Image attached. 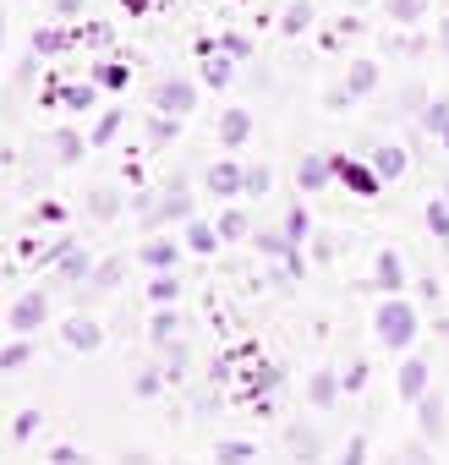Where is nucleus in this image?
<instances>
[{
  "mask_svg": "<svg viewBox=\"0 0 449 465\" xmlns=\"http://www.w3.org/2000/svg\"><path fill=\"white\" fill-rule=\"evenodd\" d=\"M373 334H378L384 351H411V340H416V307H411L405 296L378 302V312H373Z\"/></svg>",
  "mask_w": 449,
  "mask_h": 465,
  "instance_id": "1",
  "label": "nucleus"
},
{
  "mask_svg": "<svg viewBox=\"0 0 449 465\" xmlns=\"http://www.w3.org/2000/svg\"><path fill=\"white\" fill-rule=\"evenodd\" d=\"M148 104H154V115L186 121V115L197 110V77H159L154 94H148Z\"/></svg>",
  "mask_w": 449,
  "mask_h": 465,
  "instance_id": "2",
  "label": "nucleus"
},
{
  "mask_svg": "<svg viewBox=\"0 0 449 465\" xmlns=\"http://www.w3.org/2000/svg\"><path fill=\"white\" fill-rule=\"evenodd\" d=\"M203 186H208V197H224V203H242L247 197V164L242 159H214L208 170H203Z\"/></svg>",
  "mask_w": 449,
  "mask_h": 465,
  "instance_id": "3",
  "label": "nucleus"
},
{
  "mask_svg": "<svg viewBox=\"0 0 449 465\" xmlns=\"http://www.w3.org/2000/svg\"><path fill=\"white\" fill-rule=\"evenodd\" d=\"M45 318H50V296L34 285V291H23V296L12 302V312H6V329H12L17 340H34V334L45 329Z\"/></svg>",
  "mask_w": 449,
  "mask_h": 465,
  "instance_id": "4",
  "label": "nucleus"
},
{
  "mask_svg": "<svg viewBox=\"0 0 449 465\" xmlns=\"http://www.w3.org/2000/svg\"><path fill=\"white\" fill-rule=\"evenodd\" d=\"M334 181H340V186H351L356 197H378V192H384L378 170H373L367 159H351V153H334Z\"/></svg>",
  "mask_w": 449,
  "mask_h": 465,
  "instance_id": "5",
  "label": "nucleus"
},
{
  "mask_svg": "<svg viewBox=\"0 0 449 465\" xmlns=\"http://www.w3.org/2000/svg\"><path fill=\"white\" fill-rule=\"evenodd\" d=\"M367 285H373L384 302L400 296V291H405V258H400L394 247H378V252H373V280H367Z\"/></svg>",
  "mask_w": 449,
  "mask_h": 465,
  "instance_id": "6",
  "label": "nucleus"
},
{
  "mask_svg": "<svg viewBox=\"0 0 449 465\" xmlns=\"http://www.w3.org/2000/svg\"><path fill=\"white\" fill-rule=\"evenodd\" d=\"M181 242L175 236H148L143 247H137V263L148 269V274H175V263H181Z\"/></svg>",
  "mask_w": 449,
  "mask_h": 465,
  "instance_id": "7",
  "label": "nucleus"
},
{
  "mask_svg": "<svg viewBox=\"0 0 449 465\" xmlns=\"http://www.w3.org/2000/svg\"><path fill=\"white\" fill-rule=\"evenodd\" d=\"M253 132H258V121H253L247 104H224V110H219V143H224V148H247Z\"/></svg>",
  "mask_w": 449,
  "mask_h": 465,
  "instance_id": "8",
  "label": "nucleus"
},
{
  "mask_svg": "<svg viewBox=\"0 0 449 465\" xmlns=\"http://www.w3.org/2000/svg\"><path fill=\"white\" fill-rule=\"evenodd\" d=\"M192 219H197L192 192H186V186H170V192H165V203L148 213V230H159V224H192Z\"/></svg>",
  "mask_w": 449,
  "mask_h": 465,
  "instance_id": "9",
  "label": "nucleus"
},
{
  "mask_svg": "<svg viewBox=\"0 0 449 465\" xmlns=\"http://www.w3.org/2000/svg\"><path fill=\"white\" fill-rule=\"evenodd\" d=\"M61 340H66L72 351H83V356H94V351L105 345V323H99L94 312H72V318H66V329H61Z\"/></svg>",
  "mask_w": 449,
  "mask_h": 465,
  "instance_id": "10",
  "label": "nucleus"
},
{
  "mask_svg": "<svg viewBox=\"0 0 449 465\" xmlns=\"http://www.w3.org/2000/svg\"><path fill=\"white\" fill-rule=\"evenodd\" d=\"M427 389H433V367H427L422 356H405V361H400V372H394V394H400L405 405H416Z\"/></svg>",
  "mask_w": 449,
  "mask_h": 465,
  "instance_id": "11",
  "label": "nucleus"
},
{
  "mask_svg": "<svg viewBox=\"0 0 449 465\" xmlns=\"http://www.w3.org/2000/svg\"><path fill=\"white\" fill-rule=\"evenodd\" d=\"M285 449H291L296 465H318V460H324V432H318L313 421H291V427H285Z\"/></svg>",
  "mask_w": 449,
  "mask_h": 465,
  "instance_id": "12",
  "label": "nucleus"
},
{
  "mask_svg": "<svg viewBox=\"0 0 449 465\" xmlns=\"http://www.w3.org/2000/svg\"><path fill=\"white\" fill-rule=\"evenodd\" d=\"M367 164H373V170H378V181L389 186V181H400V175L411 170V153H405L400 143H373V148H367Z\"/></svg>",
  "mask_w": 449,
  "mask_h": 465,
  "instance_id": "13",
  "label": "nucleus"
},
{
  "mask_svg": "<svg viewBox=\"0 0 449 465\" xmlns=\"http://www.w3.org/2000/svg\"><path fill=\"white\" fill-rule=\"evenodd\" d=\"M296 186H302V192L334 186V153H302V159H296Z\"/></svg>",
  "mask_w": 449,
  "mask_h": 465,
  "instance_id": "14",
  "label": "nucleus"
},
{
  "mask_svg": "<svg viewBox=\"0 0 449 465\" xmlns=\"http://www.w3.org/2000/svg\"><path fill=\"white\" fill-rule=\"evenodd\" d=\"M340 394H345V383H340V372H307V405L313 411H334L340 405Z\"/></svg>",
  "mask_w": 449,
  "mask_h": 465,
  "instance_id": "15",
  "label": "nucleus"
},
{
  "mask_svg": "<svg viewBox=\"0 0 449 465\" xmlns=\"http://www.w3.org/2000/svg\"><path fill=\"white\" fill-rule=\"evenodd\" d=\"M181 247L186 252H197V258H208V252H219L224 242H219V230H214V219H192V224H181Z\"/></svg>",
  "mask_w": 449,
  "mask_h": 465,
  "instance_id": "16",
  "label": "nucleus"
},
{
  "mask_svg": "<svg viewBox=\"0 0 449 465\" xmlns=\"http://www.w3.org/2000/svg\"><path fill=\"white\" fill-rule=\"evenodd\" d=\"M378 83H384V66H378L373 55H362V61L345 66V94H351V99H367Z\"/></svg>",
  "mask_w": 449,
  "mask_h": 465,
  "instance_id": "17",
  "label": "nucleus"
},
{
  "mask_svg": "<svg viewBox=\"0 0 449 465\" xmlns=\"http://www.w3.org/2000/svg\"><path fill=\"white\" fill-rule=\"evenodd\" d=\"M416 438H422V443L444 438V394H433V389L416 400Z\"/></svg>",
  "mask_w": 449,
  "mask_h": 465,
  "instance_id": "18",
  "label": "nucleus"
},
{
  "mask_svg": "<svg viewBox=\"0 0 449 465\" xmlns=\"http://www.w3.org/2000/svg\"><path fill=\"white\" fill-rule=\"evenodd\" d=\"M94 269H99V263L88 258V247H83V242H72V247H66V258L55 263V274H61L66 285H83V280H94Z\"/></svg>",
  "mask_w": 449,
  "mask_h": 465,
  "instance_id": "19",
  "label": "nucleus"
},
{
  "mask_svg": "<svg viewBox=\"0 0 449 465\" xmlns=\"http://www.w3.org/2000/svg\"><path fill=\"white\" fill-rule=\"evenodd\" d=\"M181 329H186V318H181L175 307H159L154 323H148V340H154L159 351H170V345H181Z\"/></svg>",
  "mask_w": 449,
  "mask_h": 465,
  "instance_id": "20",
  "label": "nucleus"
},
{
  "mask_svg": "<svg viewBox=\"0 0 449 465\" xmlns=\"http://www.w3.org/2000/svg\"><path fill=\"white\" fill-rule=\"evenodd\" d=\"M28 45H34V55H61V50H72L77 39H72V28H61V23H39Z\"/></svg>",
  "mask_w": 449,
  "mask_h": 465,
  "instance_id": "21",
  "label": "nucleus"
},
{
  "mask_svg": "<svg viewBox=\"0 0 449 465\" xmlns=\"http://www.w3.org/2000/svg\"><path fill=\"white\" fill-rule=\"evenodd\" d=\"M88 83L105 88V94H121V88L132 83V66H126V61H94V66H88Z\"/></svg>",
  "mask_w": 449,
  "mask_h": 465,
  "instance_id": "22",
  "label": "nucleus"
},
{
  "mask_svg": "<svg viewBox=\"0 0 449 465\" xmlns=\"http://www.w3.org/2000/svg\"><path fill=\"white\" fill-rule=\"evenodd\" d=\"M214 230H219V242H242L247 230H253V219H247V208H242V203H224V208H219V219H214Z\"/></svg>",
  "mask_w": 449,
  "mask_h": 465,
  "instance_id": "23",
  "label": "nucleus"
},
{
  "mask_svg": "<svg viewBox=\"0 0 449 465\" xmlns=\"http://www.w3.org/2000/svg\"><path fill=\"white\" fill-rule=\"evenodd\" d=\"M50 148H55V159H61V164H77L94 143H88L83 132H72V126H55V132H50Z\"/></svg>",
  "mask_w": 449,
  "mask_h": 465,
  "instance_id": "24",
  "label": "nucleus"
},
{
  "mask_svg": "<svg viewBox=\"0 0 449 465\" xmlns=\"http://www.w3.org/2000/svg\"><path fill=\"white\" fill-rule=\"evenodd\" d=\"M253 460H258L253 438H219L214 443V465H253Z\"/></svg>",
  "mask_w": 449,
  "mask_h": 465,
  "instance_id": "25",
  "label": "nucleus"
},
{
  "mask_svg": "<svg viewBox=\"0 0 449 465\" xmlns=\"http://www.w3.org/2000/svg\"><path fill=\"white\" fill-rule=\"evenodd\" d=\"M121 274H126V258H105V263L94 269L88 291H77V302H88V296H99V291H115V285H121Z\"/></svg>",
  "mask_w": 449,
  "mask_h": 465,
  "instance_id": "26",
  "label": "nucleus"
},
{
  "mask_svg": "<svg viewBox=\"0 0 449 465\" xmlns=\"http://www.w3.org/2000/svg\"><path fill=\"white\" fill-rule=\"evenodd\" d=\"M313 23H318L313 0H291V6H285V17H280V34H285V39H302V34H307Z\"/></svg>",
  "mask_w": 449,
  "mask_h": 465,
  "instance_id": "27",
  "label": "nucleus"
},
{
  "mask_svg": "<svg viewBox=\"0 0 449 465\" xmlns=\"http://www.w3.org/2000/svg\"><path fill=\"white\" fill-rule=\"evenodd\" d=\"M384 6H389V23L394 28H416V23H427L433 0H384Z\"/></svg>",
  "mask_w": 449,
  "mask_h": 465,
  "instance_id": "28",
  "label": "nucleus"
},
{
  "mask_svg": "<svg viewBox=\"0 0 449 465\" xmlns=\"http://www.w3.org/2000/svg\"><path fill=\"white\" fill-rule=\"evenodd\" d=\"M258 252H264V258H280V263L302 258V247H291V236H285V230H258Z\"/></svg>",
  "mask_w": 449,
  "mask_h": 465,
  "instance_id": "29",
  "label": "nucleus"
},
{
  "mask_svg": "<svg viewBox=\"0 0 449 465\" xmlns=\"http://www.w3.org/2000/svg\"><path fill=\"white\" fill-rule=\"evenodd\" d=\"M203 83H208L214 94L231 88V83H236V61H231V55H208V61H203Z\"/></svg>",
  "mask_w": 449,
  "mask_h": 465,
  "instance_id": "30",
  "label": "nucleus"
},
{
  "mask_svg": "<svg viewBox=\"0 0 449 465\" xmlns=\"http://www.w3.org/2000/svg\"><path fill=\"white\" fill-rule=\"evenodd\" d=\"M416 121H422V132H427V137H444V132H449V94L427 99V110H422Z\"/></svg>",
  "mask_w": 449,
  "mask_h": 465,
  "instance_id": "31",
  "label": "nucleus"
},
{
  "mask_svg": "<svg viewBox=\"0 0 449 465\" xmlns=\"http://www.w3.org/2000/svg\"><path fill=\"white\" fill-rule=\"evenodd\" d=\"M148 302H154V312H159V307H175V302H181V280H175V274H154V280H148Z\"/></svg>",
  "mask_w": 449,
  "mask_h": 465,
  "instance_id": "32",
  "label": "nucleus"
},
{
  "mask_svg": "<svg viewBox=\"0 0 449 465\" xmlns=\"http://www.w3.org/2000/svg\"><path fill=\"white\" fill-rule=\"evenodd\" d=\"M422 224L433 230V236H438L444 247H449V203H444V197H427V208H422Z\"/></svg>",
  "mask_w": 449,
  "mask_h": 465,
  "instance_id": "33",
  "label": "nucleus"
},
{
  "mask_svg": "<svg viewBox=\"0 0 449 465\" xmlns=\"http://www.w3.org/2000/svg\"><path fill=\"white\" fill-rule=\"evenodd\" d=\"M175 137H181V121H175V115H154V110H148V143H154V148H170Z\"/></svg>",
  "mask_w": 449,
  "mask_h": 465,
  "instance_id": "34",
  "label": "nucleus"
},
{
  "mask_svg": "<svg viewBox=\"0 0 449 465\" xmlns=\"http://www.w3.org/2000/svg\"><path fill=\"white\" fill-rule=\"evenodd\" d=\"M88 213H94V219H115V213H121V192H115V186H94V192H88Z\"/></svg>",
  "mask_w": 449,
  "mask_h": 465,
  "instance_id": "35",
  "label": "nucleus"
},
{
  "mask_svg": "<svg viewBox=\"0 0 449 465\" xmlns=\"http://www.w3.org/2000/svg\"><path fill=\"white\" fill-rule=\"evenodd\" d=\"M165 383H170L165 367H137V372H132V394H137V400H154Z\"/></svg>",
  "mask_w": 449,
  "mask_h": 465,
  "instance_id": "36",
  "label": "nucleus"
},
{
  "mask_svg": "<svg viewBox=\"0 0 449 465\" xmlns=\"http://www.w3.org/2000/svg\"><path fill=\"white\" fill-rule=\"evenodd\" d=\"M61 104H66V110H94V104H99V88H94V83H66V88H61Z\"/></svg>",
  "mask_w": 449,
  "mask_h": 465,
  "instance_id": "37",
  "label": "nucleus"
},
{
  "mask_svg": "<svg viewBox=\"0 0 449 465\" xmlns=\"http://www.w3.org/2000/svg\"><path fill=\"white\" fill-rule=\"evenodd\" d=\"M280 383H285V372H280L274 361H258V367H253V394H258V400H269Z\"/></svg>",
  "mask_w": 449,
  "mask_h": 465,
  "instance_id": "38",
  "label": "nucleus"
},
{
  "mask_svg": "<svg viewBox=\"0 0 449 465\" xmlns=\"http://www.w3.org/2000/svg\"><path fill=\"white\" fill-rule=\"evenodd\" d=\"M34 361V340H12V345H0V372H17Z\"/></svg>",
  "mask_w": 449,
  "mask_h": 465,
  "instance_id": "39",
  "label": "nucleus"
},
{
  "mask_svg": "<svg viewBox=\"0 0 449 465\" xmlns=\"http://www.w3.org/2000/svg\"><path fill=\"white\" fill-rule=\"evenodd\" d=\"M219 55H231V61H253V39L236 34V28H224L219 34Z\"/></svg>",
  "mask_w": 449,
  "mask_h": 465,
  "instance_id": "40",
  "label": "nucleus"
},
{
  "mask_svg": "<svg viewBox=\"0 0 449 465\" xmlns=\"http://www.w3.org/2000/svg\"><path fill=\"white\" fill-rule=\"evenodd\" d=\"M280 230L291 236V247H307V208H302V203H291V208H285V224H280Z\"/></svg>",
  "mask_w": 449,
  "mask_h": 465,
  "instance_id": "41",
  "label": "nucleus"
},
{
  "mask_svg": "<svg viewBox=\"0 0 449 465\" xmlns=\"http://www.w3.org/2000/svg\"><path fill=\"white\" fill-rule=\"evenodd\" d=\"M72 39H77V45H88V50H110V39H115V28H110V23H88V28H77Z\"/></svg>",
  "mask_w": 449,
  "mask_h": 465,
  "instance_id": "42",
  "label": "nucleus"
},
{
  "mask_svg": "<svg viewBox=\"0 0 449 465\" xmlns=\"http://www.w3.org/2000/svg\"><path fill=\"white\" fill-rule=\"evenodd\" d=\"M121 121H126V110H105V115H99V126L88 132V143H94V148H105V143L121 132Z\"/></svg>",
  "mask_w": 449,
  "mask_h": 465,
  "instance_id": "43",
  "label": "nucleus"
},
{
  "mask_svg": "<svg viewBox=\"0 0 449 465\" xmlns=\"http://www.w3.org/2000/svg\"><path fill=\"white\" fill-rule=\"evenodd\" d=\"M186 367H192V351H186V340H181V345H170V351H165V378H170V383H181V378H186Z\"/></svg>",
  "mask_w": 449,
  "mask_h": 465,
  "instance_id": "44",
  "label": "nucleus"
},
{
  "mask_svg": "<svg viewBox=\"0 0 449 465\" xmlns=\"http://www.w3.org/2000/svg\"><path fill=\"white\" fill-rule=\"evenodd\" d=\"M39 427H45V411H39V405H28V411H17V421H12V438H17V443H28Z\"/></svg>",
  "mask_w": 449,
  "mask_h": 465,
  "instance_id": "45",
  "label": "nucleus"
},
{
  "mask_svg": "<svg viewBox=\"0 0 449 465\" xmlns=\"http://www.w3.org/2000/svg\"><path fill=\"white\" fill-rule=\"evenodd\" d=\"M274 186V170L269 164H247V197H269Z\"/></svg>",
  "mask_w": 449,
  "mask_h": 465,
  "instance_id": "46",
  "label": "nucleus"
},
{
  "mask_svg": "<svg viewBox=\"0 0 449 465\" xmlns=\"http://www.w3.org/2000/svg\"><path fill=\"white\" fill-rule=\"evenodd\" d=\"M334 465H367V432H351V443L340 449V460Z\"/></svg>",
  "mask_w": 449,
  "mask_h": 465,
  "instance_id": "47",
  "label": "nucleus"
},
{
  "mask_svg": "<svg viewBox=\"0 0 449 465\" xmlns=\"http://www.w3.org/2000/svg\"><path fill=\"white\" fill-rule=\"evenodd\" d=\"M389 465H433V454H427V443H422V438H411V443H405Z\"/></svg>",
  "mask_w": 449,
  "mask_h": 465,
  "instance_id": "48",
  "label": "nucleus"
},
{
  "mask_svg": "<svg viewBox=\"0 0 449 465\" xmlns=\"http://www.w3.org/2000/svg\"><path fill=\"white\" fill-rule=\"evenodd\" d=\"M50 465H94V460H88L77 443H55V449H50Z\"/></svg>",
  "mask_w": 449,
  "mask_h": 465,
  "instance_id": "49",
  "label": "nucleus"
},
{
  "mask_svg": "<svg viewBox=\"0 0 449 465\" xmlns=\"http://www.w3.org/2000/svg\"><path fill=\"white\" fill-rule=\"evenodd\" d=\"M340 383H345V394H362V389H367V361H351V367L340 372Z\"/></svg>",
  "mask_w": 449,
  "mask_h": 465,
  "instance_id": "50",
  "label": "nucleus"
},
{
  "mask_svg": "<svg viewBox=\"0 0 449 465\" xmlns=\"http://www.w3.org/2000/svg\"><path fill=\"white\" fill-rule=\"evenodd\" d=\"M88 6V0H50V12H55V23H66V17H77Z\"/></svg>",
  "mask_w": 449,
  "mask_h": 465,
  "instance_id": "51",
  "label": "nucleus"
},
{
  "mask_svg": "<svg viewBox=\"0 0 449 465\" xmlns=\"http://www.w3.org/2000/svg\"><path fill=\"white\" fill-rule=\"evenodd\" d=\"M324 104H329V110H351L356 99H351V94H345V83H340V88H329V94H324Z\"/></svg>",
  "mask_w": 449,
  "mask_h": 465,
  "instance_id": "52",
  "label": "nucleus"
},
{
  "mask_svg": "<svg viewBox=\"0 0 449 465\" xmlns=\"http://www.w3.org/2000/svg\"><path fill=\"white\" fill-rule=\"evenodd\" d=\"M39 219H45V224H61V219H66V208H61V203H39Z\"/></svg>",
  "mask_w": 449,
  "mask_h": 465,
  "instance_id": "53",
  "label": "nucleus"
},
{
  "mask_svg": "<svg viewBox=\"0 0 449 465\" xmlns=\"http://www.w3.org/2000/svg\"><path fill=\"white\" fill-rule=\"evenodd\" d=\"M121 465H148V454H143V449H126V454H121Z\"/></svg>",
  "mask_w": 449,
  "mask_h": 465,
  "instance_id": "54",
  "label": "nucleus"
},
{
  "mask_svg": "<svg viewBox=\"0 0 449 465\" xmlns=\"http://www.w3.org/2000/svg\"><path fill=\"white\" fill-rule=\"evenodd\" d=\"M438 50H449V17L438 23Z\"/></svg>",
  "mask_w": 449,
  "mask_h": 465,
  "instance_id": "55",
  "label": "nucleus"
},
{
  "mask_svg": "<svg viewBox=\"0 0 449 465\" xmlns=\"http://www.w3.org/2000/svg\"><path fill=\"white\" fill-rule=\"evenodd\" d=\"M433 329H438V334H444V340H449V318H438V323H433Z\"/></svg>",
  "mask_w": 449,
  "mask_h": 465,
  "instance_id": "56",
  "label": "nucleus"
},
{
  "mask_svg": "<svg viewBox=\"0 0 449 465\" xmlns=\"http://www.w3.org/2000/svg\"><path fill=\"white\" fill-rule=\"evenodd\" d=\"M345 6H351V12H362V6H373V0H345Z\"/></svg>",
  "mask_w": 449,
  "mask_h": 465,
  "instance_id": "57",
  "label": "nucleus"
},
{
  "mask_svg": "<svg viewBox=\"0 0 449 465\" xmlns=\"http://www.w3.org/2000/svg\"><path fill=\"white\" fill-rule=\"evenodd\" d=\"M438 197H444V203H449V175H444V186H438Z\"/></svg>",
  "mask_w": 449,
  "mask_h": 465,
  "instance_id": "58",
  "label": "nucleus"
},
{
  "mask_svg": "<svg viewBox=\"0 0 449 465\" xmlns=\"http://www.w3.org/2000/svg\"><path fill=\"white\" fill-rule=\"evenodd\" d=\"M438 148H444V153H449V132H444V137H438Z\"/></svg>",
  "mask_w": 449,
  "mask_h": 465,
  "instance_id": "59",
  "label": "nucleus"
},
{
  "mask_svg": "<svg viewBox=\"0 0 449 465\" xmlns=\"http://www.w3.org/2000/svg\"><path fill=\"white\" fill-rule=\"evenodd\" d=\"M0 45H6V23H0Z\"/></svg>",
  "mask_w": 449,
  "mask_h": 465,
  "instance_id": "60",
  "label": "nucleus"
}]
</instances>
